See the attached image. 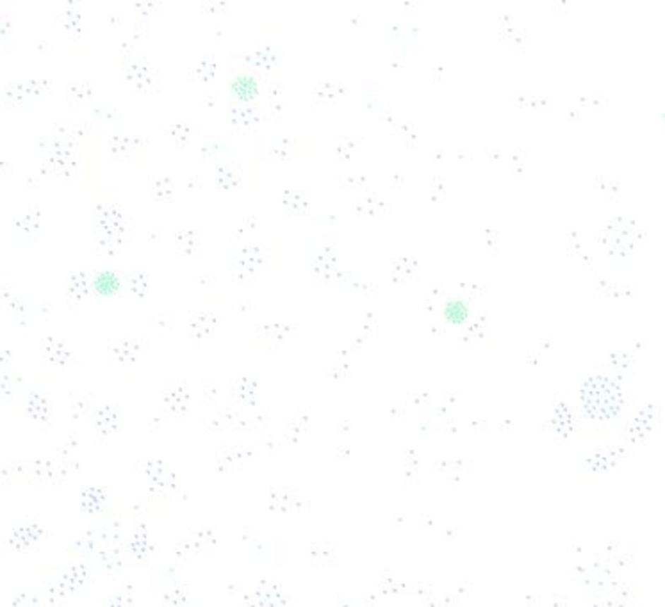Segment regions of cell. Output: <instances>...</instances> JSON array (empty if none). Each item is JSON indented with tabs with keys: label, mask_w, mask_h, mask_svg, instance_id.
Segmentation results:
<instances>
[{
	"label": "cell",
	"mask_w": 665,
	"mask_h": 607,
	"mask_svg": "<svg viewBox=\"0 0 665 607\" xmlns=\"http://www.w3.org/2000/svg\"><path fill=\"white\" fill-rule=\"evenodd\" d=\"M121 287V276L113 269H102L93 276V289L100 294H114Z\"/></svg>",
	"instance_id": "obj_1"
},
{
	"label": "cell",
	"mask_w": 665,
	"mask_h": 607,
	"mask_svg": "<svg viewBox=\"0 0 665 607\" xmlns=\"http://www.w3.org/2000/svg\"><path fill=\"white\" fill-rule=\"evenodd\" d=\"M229 90L237 98H250L257 91V80L252 75H248V73H236L229 80Z\"/></svg>",
	"instance_id": "obj_2"
}]
</instances>
